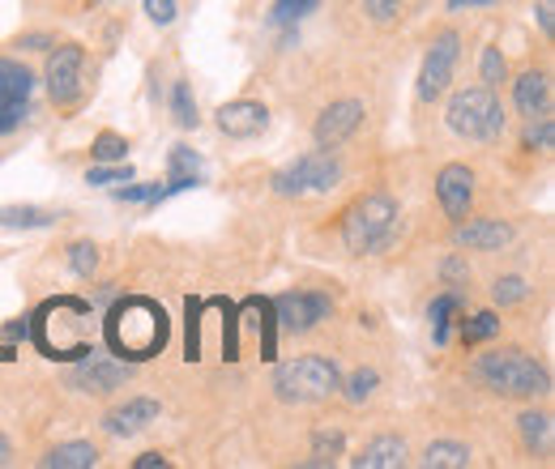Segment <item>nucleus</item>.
<instances>
[{"mask_svg":"<svg viewBox=\"0 0 555 469\" xmlns=\"http://www.w3.org/2000/svg\"><path fill=\"white\" fill-rule=\"evenodd\" d=\"M470 376H475L483 389L500 393V398L534 402V398H547V393H552V372H547L539 359H530L526 350H513V346L479 354V359L470 363Z\"/></svg>","mask_w":555,"mask_h":469,"instance_id":"f257e3e1","label":"nucleus"},{"mask_svg":"<svg viewBox=\"0 0 555 469\" xmlns=\"http://www.w3.org/2000/svg\"><path fill=\"white\" fill-rule=\"evenodd\" d=\"M107 346L129 363L154 359L167 346V312L154 299H120L107 312Z\"/></svg>","mask_w":555,"mask_h":469,"instance_id":"f03ea898","label":"nucleus"},{"mask_svg":"<svg viewBox=\"0 0 555 469\" xmlns=\"http://www.w3.org/2000/svg\"><path fill=\"white\" fill-rule=\"evenodd\" d=\"M398 218L402 209L389 193H367L347 209L343 218V244H347L350 257H376L393 244L398 235Z\"/></svg>","mask_w":555,"mask_h":469,"instance_id":"7ed1b4c3","label":"nucleus"},{"mask_svg":"<svg viewBox=\"0 0 555 469\" xmlns=\"http://www.w3.org/2000/svg\"><path fill=\"white\" fill-rule=\"evenodd\" d=\"M343 389V372L325 354H299L274 372V393L286 405H317L330 402Z\"/></svg>","mask_w":555,"mask_h":469,"instance_id":"20e7f679","label":"nucleus"},{"mask_svg":"<svg viewBox=\"0 0 555 469\" xmlns=\"http://www.w3.org/2000/svg\"><path fill=\"white\" fill-rule=\"evenodd\" d=\"M444 120H449L453 133L466 136V141H500L504 125H508V116H504L495 90H487V86H466V90H457V94L449 99V107H444Z\"/></svg>","mask_w":555,"mask_h":469,"instance_id":"39448f33","label":"nucleus"},{"mask_svg":"<svg viewBox=\"0 0 555 469\" xmlns=\"http://www.w3.org/2000/svg\"><path fill=\"white\" fill-rule=\"evenodd\" d=\"M343 180V162L334 158V149H312L304 158H295L291 167H282L274 175L278 197H308V193H330Z\"/></svg>","mask_w":555,"mask_h":469,"instance_id":"423d86ee","label":"nucleus"},{"mask_svg":"<svg viewBox=\"0 0 555 469\" xmlns=\"http://www.w3.org/2000/svg\"><path fill=\"white\" fill-rule=\"evenodd\" d=\"M270 316L278 321L282 334H312L321 321L334 316V299L321 290H286L270 299Z\"/></svg>","mask_w":555,"mask_h":469,"instance_id":"0eeeda50","label":"nucleus"},{"mask_svg":"<svg viewBox=\"0 0 555 469\" xmlns=\"http://www.w3.org/2000/svg\"><path fill=\"white\" fill-rule=\"evenodd\" d=\"M457 61H462V35L457 30L436 35L431 48H427V56H423V68H418V86H415L418 103H436L449 90V81L457 73Z\"/></svg>","mask_w":555,"mask_h":469,"instance_id":"6e6552de","label":"nucleus"},{"mask_svg":"<svg viewBox=\"0 0 555 469\" xmlns=\"http://www.w3.org/2000/svg\"><path fill=\"white\" fill-rule=\"evenodd\" d=\"M30 94H35V73L13 56H0V136L22 129V120L30 116Z\"/></svg>","mask_w":555,"mask_h":469,"instance_id":"1a4fd4ad","label":"nucleus"},{"mask_svg":"<svg viewBox=\"0 0 555 469\" xmlns=\"http://www.w3.org/2000/svg\"><path fill=\"white\" fill-rule=\"evenodd\" d=\"M81 73H86V52L81 43H52L48 56V94L56 107H73L81 99Z\"/></svg>","mask_w":555,"mask_h":469,"instance_id":"9d476101","label":"nucleus"},{"mask_svg":"<svg viewBox=\"0 0 555 469\" xmlns=\"http://www.w3.org/2000/svg\"><path fill=\"white\" fill-rule=\"evenodd\" d=\"M129 380H133L129 363H116V359H81V363L69 372V389H77V393H90V398L120 393Z\"/></svg>","mask_w":555,"mask_h":469,"instance_id":"9b49d317","label":"nucleus"},{"mask_svg":"<svg viewBox=\"0 0 555 469\" xmlns=\"http://www.w3.org/2000/svg\"><path fill=\"white\" fill-rule=\"evenodd\" d=\"M359 125H363V103L359 99H338L317 116L312 141H317V149H338L359 133Z\"/></svg>","mask_w":555,"mask_h":469,"instance_id":"f8f14e48","label":"nucleus"},{"mask_svg":"<svg viewBox=\"0 0 555 469\" xmlns=\"http://www.w3.org/2000/svg\"><path fill=\"white\" fill-rule=\"evenodd\" d=\"M436 197H440V209L449 213V222H462L475 205V171L466 162H449L436 175Z\"/></svg>","mask_w":555,"mask_h":469,"instance_id":"ddd939ff","label":"nucleus"},{"mask_svg":"<svg viewBox=\"0 0 555 469\" xmlns=\"http://www.w3.org/2000/svg\"><path fill=\"white\" fill-rule=\"evenodd\" d=\"M457 231H453V239H457V248H466V252H500V248H508L513 244V226L508 222H500V218H462V222H453Z\"/></svg>","mask_w":555,"mask_h":469,"instance_id":"4468645a","label":"nucleus"},{"mask_svg":"<svg viewBox=\"0 0 555 469\" xmlns=\"http://www.w3.org/2000/svg\"><path fill=\"white\" fill-rule=\"evenodd\" d=\"M270 125V112L266 103H253V99H235V103H222L218 107V129L235 141H248V136H261Z\"/></svg>","mask_w":555,"mask_h":469,"instance_id":"2eb2a0df","label":"nucleus"},{"mask_svg":"<svg viewBox=\"0 0 555 469\" xmlns=\"http://www.w3.org/2000/svg\"><path fill=\"white\" fill-rule=\"evenodd\" d=\"M150 422H158V402H154V398H129L125 405L107 409L103 431H107V435H116V440H129V435L145 431Z\"/></svg>","mask_w":555,"mask_h":469,"instance_id":"dca6fc26","label":"nucleus"},{"mask_svg":"<svg viewBox=\"0 0 555 469\" xmlns=\"http://www.w3.org/2000/svg\"><path fill=\"white\" fill-rule=\"evenodd\" d=\"M197 184H202V158H197V149L171 145V154H167V184H158V201H167L176 193H189Z\"/></svg>","mask_w":555,"mask_h":469,"instance_id":"f3484780","label":"nucleus"},{"mask_svg":"<svg viewBox=\"0 0 555 469\" xmlns=\"http://www.w3.org/2000/svg\"><path fill=\"white\" fill-rule=\"evenodd\" d=\"M513 103L517 112L530 120V116H547L552 112V77L543 68H530L513 81Z\"/></svg>","mask_w":555,"mask_h":469,"instance_id":"a211bd4d","label":"nucleus"},{"mask_svg":"<svg viewBox=\"0 0 555 469\" xmlns=\"http://www.w3.org/2000/svg\"><path fill=\"white\" fill-rule=\"evenodd\" d=\"M354 466L359 469H402L406 466V440H402V435H376V440H367V444L359 448Z\"/></svg>","mask_w":555,"mask_h":469,"instance_id":"6ab92c4d","label":"nucleus"},{"mask_svg":"<svg viewBox=\"0 0 555 469\" xmlns=\"http://www.w3.org/2000/svg\"><path fill=\"white\" fill-rule=\"evenodd\" d=\"M517 431H521V444H526V453H534V457H552V448H555L552 414H543V409H530V414H521V418H517Z\"/></svg>","mask_w":555,"mask_h":469,"instance_id":"aec40b11","label":"nucleus"},{"mask_svg":"<svg viewBox=\"0 0 555 469\" xmlns=\"http://www.w3.org/2000/svg\"><path fill=\"white\" fill-rule=\"evenodd\" d=\"M43 469H94L99 466V448L86 444V440H69V444H56L48 457H39Z\"/></svg>","mask_w":555,"mask_h":469,"instance_id":"412c9836","label":"nucleus"},{"mask_svg":"<svg viewBox=\"0 0 555 469\" xmlns=\"http://www.w3.org/2000/svg\"><path fill=\"white\" fill-rule=\"evenodd\" d=\"M457 316H462V295H457V290H444V295H436V299H431L427 321H431V337H436V346H444V341H449Z\"/></svg>","mask_w":555,"mask_h":469,"instance_id":"4be33fe9","label":"nucleus"},{"mask_svg":"<svg viewBox=\"0 0 555 469\" xmlns=\"http://www.w3.org/2000/svg\"><path fill=\"white\" fill-rule=\"evenodd\" d=\"M52 222H56V213L39 209V205H4L0 209V226H9V231H43Z\"/></svg>","mask_w":555,"mask_h":469,"instance_id":"5701e85b","label":"nucleus"},{"mask_svg":"<svg viewBox=\"0 0 555 469\" xmlns=\"http://www.w3.org/2000/svg\"><path fill=\"white\" fill-rule=\"evenodd\" d=\"M418 461H423L427 469H466L470 466V448L457 444V440H436V444L423 448Z\"/></svg>","mask_w":555,"mask_h":469,"instance_id":"b1692460","label":"nucleus"},{"mask_svg":"<svg viewBox=\"0 0 555 469\" xmlns=\"http://www.w3.org/2000/svg\"><path fill=\"white\" fill-rule=\"evenodd\" d=\"M171 116L180 129H197L202 116H197V99H193V86L189 81H176L171 86Z\"/></svg>","mask_w":555,"mask_h":469,"instance_id":"393cba45","label":"nucleus"},{"mask_svg":"<svg viewBox=\"0 0 555 469\" xmlns=\"http://www.w3.org/2000/svg\"><path fill=\"white\" fill-rule=\"evenodd\" d=\"M317 4H321V0H274V9H270V26L291 30V26H299Z\"/></svg>","mask_w":555,"mask_h":469,"instance_id":"a878e982","label":"nucleus"},{"mask_svg":"<svg viewBox=\"0 0 555 469\" xmlns=\"http://www.w3.org/2000/svg\"><path fill=\"white\" fill-rule=\"evenodd\" d=\"M526 149H539V154H552V145H555V120H552V112L547 116H530L526 120Z\"/></svg>","mask_w":555,"mask_h":469,"instance_id":"bb28decb","label":"nucleus"},{"mask_svg":"<svg viewBox=\"0 0 555 469\" xmlns=\"http://www.w3.org/2000/svg\"><path fill=\"white\" fill-rule=\"evenodd\" d=\"M479 81H483L487 90H500L508 81V65H504L500 48H483V56H479Z\"/></svg>","mask_w":555,"mask_h":469,"instance_id":"cd10ccee","label":"nucleus"},{"mask_svg":"<svg viewBox=\"0 0 555 469\" xmlns=\"http://www.w3.org/2000/svg\"><path fill=\"white\" fill-rule=\"evenodd\" d=\"M500 334V316L495 312H475V316H466L462 321V337H466V346H475V341H487V337Z\"/></svg>","mask_w":555,"mask_h":469,"instance_id":"c85d7f7f","label":"nucleus"},{"mask_svg":"<svg viewBox=\"0 0 555 469\" xmlns=\"http://www.w3.org/2000/svg\"><path fill=\"white\" fill-rule=\"evenodd\" d=\"M526 295H530V286H526V277H517V273L495 277V286H491V299H495L500 308H513V303H521Z\"/></svg>","mask_w":555,"mask_h":469,"instance_id":"c756f323","label":"nucleus"},{"mask_svg":"<svg viewBox=\"0 0 555 469\" xmlns=\"http://www.w3.org/2000/svg\"><path fill=\"white\" fill-rule=\"evenodd\" d=\"M90 154H94L99 162H125L129 141H125L120 133H99L94 136V145H90Z\"/></svg>","mask_w":555,"mask_h":469,"instance_id":"7c9ffc66","label":"nucleus"},{"mask_svg":"<svg viewBox=\"0 0 555 469\" xmlns=\"http://www.w3.org/2000/svg\"><path fill=\"white\" fill-rule=\"evenodd\" d=\"M343 457V431H317L312 440V466H325V461H338Z\"/></svg>","mask_w":555,"mask_h":469,"instance_id":"2f4dec72","label":"nucleus"},{"mask_svg":"<svg viewBox=\"0 0 555 469\" xmlns=\"http://www.w3.org/2000/svg\"><path fill=\"white\" fill-rule=\"evenodd\" d=\"M376 385H380V376L372 372V367H363V372H354L347 380V402L350 405H363L372 393H376Z\"/></svg>","mask_w":555,"mask_h":469,"instance_id":"473e14b6","label":"nucleus"},{"mask_svg":"<svg viewBox=\"0 0 555 469\" xmlns=\"http://www.w3.org/2000/svg\"><path fill=\"white\" fill-rule=\"evenodd\" d=\"M69 265L77 277H90V273L99 269V248H94L90 239H77V244L69 248Z\"/></svg>","mask_w":555,"mask_h":469,"instance_id":"72a5a7b5","label":"nucleus"},{"mask_svg":"<svg viewBox=\"0 0 555 469\" xmlns=\"http://www.w3.org/2000/svg\"><path fill=\"white\" fill-rule=\"evenodd\" d=\"M86 180H90V184H107V188H112V184H129V180H133V167H129V162H112V167H94V171H90Z\"/></svg>","mask_w":555,"mask_h":469,"instance_id":"f704fd0d","label":"nucleus"},{"mask_svg":"<svg viewBox=\"0 0 555 469\" xmlns=\"http://www.w3.org/2000/svg\"><path fill=\"white\" fill-rule=\"evenodd\" d=\"M402 4H406V0H363L367 17H372L376 26H389V22H398V17H402Z\"/></svg>","mask_w":555,"mask_h":469,"instance_id":"c9c22d12","label":"nucleus"},{"mask_svg":"<svg viewBox=\"0 0 555 469\" xmlns=\"http://www.w3.org/2000/svg\"><path fill=\"white\" fill-rule=\"evenodd\" d=\"M145 13L154 26H171L176 22V0H145Z\"/></svg>","mask_w":555,"mask_h":469,"instance_id":"e433bc0d","label":"nucleus"},{"mask_svg":"<svg viewBox=\"0 0 555 469\" xmlns=\"http://www.w3.org/2000/svg\"><path fill=\"white\" fill-rule=\"evenodd\" d=\"M440 277H444V282H449V286L457 290V286H462V282L470 277V269H466V261H462V257H449V261L440 265Z\"/></svg>","mask_w":555,"mask_h":469,"instance_id":"4c0bfd02","label":"nucleus"},{"mask_svg":"<svg viewBox=\"0 0 555 469\" xmlns=\"http://www.w3.org/2000/svg\"><path fill=\"white\" fill-rule=\"evenodd\" d=\"M539 26H543V35L552 39L555 35V0H539Z\"/></svg>","mask_w":555,"mask_h":469,"instance_id":"58836bf2","label":"nucleus"},{"mask_svg":"<svg viewBox=\"0 0 555 469\" xmlns=\"http://www.w3.org/2000/svg\"><path fill=\"white\" fill-rule=\"evenodd\" d=\"M52 43H56L52 35H26V39H17L22 52H39V48H52Z\"/></svg>","mask_w":555,"mask_h":469,"instance_id":"ea45409f","label":"nucleus"},{"mask_svg":"<svg viewBox=\"0 0 555 469\" xmlns=\"http://www.w3.org/2000/svg\"><path fill=\"white\" fill-rule=\"evenodd\" d=\"M167 469V457H158V453H145V457H138V461H133V469Z\"/></svg>","mask_w":555,"mask_h":469,"instance_id":"a19ab883","label":"nucleus"},{"mask_svg":"<svg viewBox=\"0 0 555 469\" xmlns=\"http://www.w3.org/2000/svg\"><path fill=\"white\" fill-rule=\"evenodd\" d=\"M9 457H13V444H9L4 431H0V466H9Z\"/></svg>","mask_w":555,"mask_h":469,"instance_id":"79ce46f5","label":"nucleus"},{"mask_svg":"<svg viewBox=\"0 0 555 469\" xmlns=\"http://www.w3.org/2000/svg\"><path fill=\"white\" fill-rule=\"evenodd\" d=\"M475 4H495V0H449V9H475Z\"/></svg>","mask_w":555,"mask_h":469,"instance_id":"37998d69","label":"nucleus"},{"mask_svg":"<svg viewBox=\"0 0 555 469\" xmlns=\"http://www.w3.org/2000/svg\"><path fill=\"white\" fill-rule=\"evenodd\" d=\"M94 4H99V0H94Z\"/></svg>","mask_w":555,"mask_h":469,"instance_id":"c03bdc74","label":"nucleus"}]
</instances>
